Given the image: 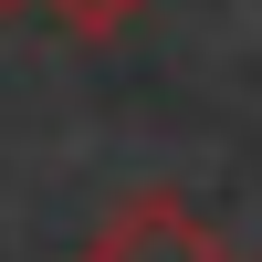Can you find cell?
<instances>
[{
    "label": "cell",
    "instance_id": "1",
    "mask_svg": "<svg viewBox=\"0 0 262 262\" xmlns=\"http://www.w3.org/2000/svg\"><path fill=\"white\" fill-rule=\"evenodd\" d=\"M74 262H252V252L231 242L210 210H189L179 189H126Z\"/></svg>",
    "mask_w": 262,
    "mask_h": 262
},
{
    "label": "cell",
    "instance_id": "2",
    "mask_svg": "<svg viewBox=\"0 0 262 262\" xmlns=\"http://www.w3.org/2000/svg\"><path fill=\"white\" fill-rule=\"evenodd\" d=\"M42 11H53V21H63V32H84V42H116V32H126V21H137V11H147V0H42Z\"/></svg>",
    "mask_w": 262,
    "mask_h": 262
},
{
    "label": "cell",
    "instance_id": "3",
    "mask_svg": "<svg viewBox=\"0 0 262 262\" xmlns=\"http://www.w3.org/2000/svg\"><path fill=\"white\" fill-rule=\"evenodd\" d=\"M0 11H42V0H0Z\"/></svg>",
    "mask_w": 262,
    "mask_h": 262
}]
</instances>
